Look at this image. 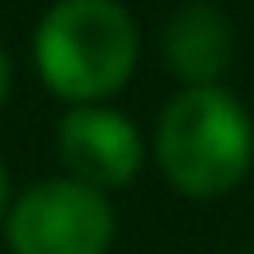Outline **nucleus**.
<instances>
[{"label":"nucleus","mask_w":254,"mask_h":254,"mask_svg":"<svg viewBox=\"0 0 254 254\" xmlns=\"http://www.w3.org/2000/svg\"><path fill=\"white\" fill-rule=\"evenodd\" d=\"M155 165L184 198H226L254 165V118L226 85L179 90L155 123Z\"/></svg>","instance_id":"f257e3e1"},{"label":"nucleus","mask_w":254,"mask_h":254,"mask_svg":"<svg viewBox=\"0 0 254 254\" xmlns=\"http://www.w3.org/2000/svg\"><path fill=\"white\" fill-rule=\"evenodd\" d=\"M141 28L123 0H57L33 33V66L66 104H104L136 71Z\"/></svg>","instance_id":"f03ea898"},{"label":"nucleus","mask_w":254,"mask_h":254,"mask_svg":"<svg viewBox=\"0 0 254 254\" xmlns=\"http://www.w3.org/2000/svg\"><path fill=\"white\" fill-rule=\"evenodd\" d=\"M9 254H109L113 202L109 193L62 179H38L5 212Z\"/></svg>","instance_id":"7ed1b4c3"},{"label":"nucleus","mask_w":254,"mask_h":254,"mask_svg":"<svg viewBox=\"0 0 254 254\" xmlns=\"http://www.w3.org/2000/svg\"><path fill=\"white\" fill-rule=\"evenodd\" d=\"M57 155L75 184L113 193L136 179L146 146L127 113L104 109V104H71L57 123Z\"/></svg>","instance_id":"20e7f679"},{"label":"nucleus","mask_w":254,"mask_h":254,"mask_svg":"<svg viewBox=\"0 0 254 254\" xmlns=\"http://www.w3.org/2000/svg\"><path fill=\"white\" fill-rule=\"evenodd\" d=\"M160 62L184 90L221 85L236 62V28L212 0H184L160 28Z\"/></svg>","instance_id":"39448f33"},{"label":"nucleus","mask_w":254,"mask_h":254,"mask_svg":"<svg viewBox=\"0 0 254 254\" xmlns=\"http://www.w3.org/2000/svg\"><path fill=\"white\" fill-rule=\"evenodd\" d=\"M9 80H14V66H9V52L0 47V104L9 99Z\"/></svg>","instance_id":"423d86ee"},{"label":"nucleus","mask_w":254,"mask_h":254,"mask_svg":"<svg viewBox=\"0 0 254 254\" xmlns=\"http://www.w3.org/2000/svg\"><path fill=\"white\" fill-rule=\"evenodd\" d=\"M9 212V174H5V160H0V221Z\"/></svg>","instance_id":"0eeeda50"},{"label":"nucleus","mask_w":254,"mask_h":254,"mask_svg":"<svg viewBox=\"0 0 254 254\" xmlns=\"http://www.w3.org/2000/svg\"><path fill=\"white\" fill-rule=\"evenodd\" d=\"M245 254H254V250H245Z\"/></svg>","instance_id":"6e6552de"}]
</instances>
